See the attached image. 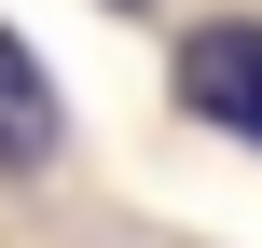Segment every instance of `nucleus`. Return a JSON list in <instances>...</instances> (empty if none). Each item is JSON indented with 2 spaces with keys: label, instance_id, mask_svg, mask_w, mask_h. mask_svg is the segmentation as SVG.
<instances>
[{
  "label": "nucleus",
  "instance_id": "1",
  "mask_svg": "<svg viewBox=\"0 0 262 248\" xmlns=\"http://www.w3.org/2000/svg\"><path fill=\"white\" fill-rule=\"evenodd\" d=\"M180 110L221 124V138H262V28L249 14H221V28L180 41Z\"/></svg>",
  "mask_w": 262,
  "mask_h": 248
},
{
  "label": "nucleus",
  "instance_id": "2",
  "mask_svg": "<svg viewBox=\"0 0 262 248\" xmlns=\"http://www.w3.org/2000/svg\"><path fill=\"white\" fill-rule=\"evenodd\" d=\"M55 152H69V97H55V83H41V55L0 28V179H41Z\"/></svg>",
  "mask_w": 262,
  "mask_h": 248
},
{
  "label": "nucleus",
  "instance_id": "3",
  "mask_svg": "<svg viewBox=\"0 0 262 248\" xmlns=\"http://www.w3.org/2000/svg\"><path fill=\"white\" fill-rule=\"evenodd\" d=\"M111 14H152V0H111Z\"/></svg>",
  "mask_w": 262,
  "mask_h": 248
}]
</instances>
